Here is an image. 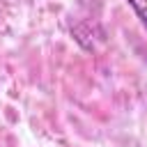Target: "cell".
<instances>
[{
    "label": "cell",
    "instance_id": "1",
    "mask_svg": "<svg viewBox=\"0 0 147 147\" xmlns=\"http://www.w3.org/2000/svg\"><path fill=\"white\" fill-rule=\"evenodd\" d=\"M129 5L136 9V14L140 16V21H142V25L147 28V0H129Z\"/></svg>",
    "mask_w": 147,
    "mask_h": 147
}]
</instances>
